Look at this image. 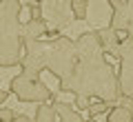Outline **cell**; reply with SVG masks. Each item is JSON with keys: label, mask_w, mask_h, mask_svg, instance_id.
<instances>
[{"label": "cell", "mask_w": 133, "mask_h": 122, "mask_svg": "<svg viewBox=\"0 0 133 122\" xmlns=\"http://www.w3.org/2000/svg\"><path fill=\"white\" fill-rule=\"evenodd\" d=\"M9 98V91H5V89H0V107H2V102Z\"/></svg>", "instance_id": "cell-21"}, {"label": "cell", "mask_w": 133, "mask_h": 122, "mask_svg": "<svg viewBox=\"0 0 133 122\" xmlns=\"http://www.w3.org/2000/svg\"><path fill=\"white\" fill-rule=\"evenodd\" d=\"M113 58H115L118 62L133 58V38H131V36H122V40H120V44H118V49H115Z\"/></svg>", "instance_id": "cell-14"}, {"label": "cell", "mask_w": 133, "mask_h": 122, "mask_svg": "<svg viewBox=\"0 0 133 122\" xmlns=\"http://www.w3.org/2000/svg\"><path fill=\"white\" fill-rule=\"evenodd\" d=\"M89 118H98L100 113H107L109 111V102H104V100H98V102H93V104H89Z\"/></svg>", "instance_id": "cell-16"}, {"label": "cell", "mask_w": 133, "mask_h": 122, "mask_svg": "<svg viewBox=\"0 0 133 122\" xmlns=\"http://www.w3.org/2000/svg\"><path fill=\"white\" fill-rule=\"evenodd\" d=\"M56 109H58V115H60V120H58V122H84L82 111H78L73 104L56 102Z\"/></svg>", "instance_id": "cell-12"}, {"label": "cell", "mask_w": 133, "mask_h": 122, "mask_svg": "<svg viewBox=\"0 0 133 122\" xmlns=\"http://www.w3.org/2000/svg\"><path fill=\"white\" fill-rule=\"evenodd\" d=\"M89 100H91V98H87V95H76L73 107H76L78 111H87V109H89Z\"/></svg>", "instance_id": "cell-19"}, {"label": "cell", "mask_w": 133, "mask_h": 122, "mask_svg": "<svg viewBox=\"0 0 133 122\" xmlns=\"http://www.w3.org/2000/svg\"><path fill=\"white\" fill-rule=\"evenodd\" d=\"M22 29H0V67L20 65Z\"/></svg>", "instance_id": "cell-5"}, {"label": "cell", "mask_w": 133, "mask_h": 122, "mask_svg": "<svg viewBox=\"0 0 133 122\" xmlns=\"http://www.w3.org/2000/svg\"><path fill=\"white\" fill-rule=\"evenodd\" d=\"M111 9H113V14H111V24L109 27L120 31V33H124V29L133 22V0H122L120 5L111 7Z\"/></svg>", "instance_id": "cell-7"}, {"label": "cell", "mask_w": 133, "mask_h": 122, "mask_svg": "<svg viewBox=\"0 0 133 122\" xmlns=\"http://www.w3.org/2000/svg\"><path fill=\"white\" fill-rule=\"evenodd\" d=\"M69 7H71V14L76 20H87L89 14V0H69Z\"/></svg>", "instance_id": "cell-15"}, {"label": "cell", "mask_w": 133, "mask_h": 122, "mask_svg": "<svg viewBox=\"0 0 133 122\" xmlns=\"http://www.w3.org/2000/svg\"><path fill=\"white\" fill-rule=\"evenodd\" d=\"M76 58H78V49H76V40L69 36H58L56 40L49 42V73L56 75L58 82L66 78L71 73L73 65H76Z\"/></svg>", "instance_id": "cell-2"}, {"label": "cell", "mask_w": 133, "mask_h": 122, "mask_svg": "<svg viewBox=\"0 0 133 122\" xmlns=\"http://www.w3.org/2000/svg\"><path fill=\"white\" fill-rule=\"evenodd\" d=\"M22 58H20V69L29 75H40L47 71L49 65V42L44 38H33L22 33Z\"/></svg>", "instance_id": "cell-4"}, {"label": "cell", "mask_w": 133, "mask_h": 122, "mask_svg": "<svg viewBox=\"0 0 133 122\" xmlns=\"http://www.w3.org/2000/svg\"><path fill=\"white\" fill-rule=\"evenodd\" d=\"M107 122H133V107H129V104H118V107L109 109Z\"/></svg>", "instance_id": "cell-13"}, {"label": "cell", "mask_w": 133, "mask_h": 122, "mask_svg": "<svg viewBox=\"0 0 133 122\" xmlns=\"http://www.w3.org/2000/svg\"><path fill=\"white\" fill-rule=\"evenodd\" d=\"M33 2H44V0H33Z\"/></svg>", "instance_id": "cell-24"}, {"label": "cell", "mask_w": 133, "mask_h": 122, "mask_svg": "<svg viewBox=\"0 0 133 122\" xmlns=\"http://www.w3.org/2000/svg\"><path fill=\"white\" fill-rule=\"evenodd\" d=\"M29 16L31 18H42V2H29Z\"/></svg>", "instance_id": "cell-17"}, {"label": "cell", "mask_w": 133, "mask_h": 122, "mask_svg": "<svg viewBox=\"0 0 133 122\" xmlns=\"http://www.w3.org/2000/svg\"><path fill=\"white\" fill-rule=\"evenodd\" d=\"M115 73H118V85H120L122 98L133 100V58L120 60V69Z\"/></svg>", "instance_id": "cell-8"}, {"label": "cell", "mask_w": 133, "mask_h": 122, "mask_svg": "<svg viewBox=\"0 0 133 122\" xmlns=\"http://www.w3.org/2000/svg\"><path fill=\"white\" fill-rule=\"evenodd\" d=\"M20 0H0V29H22Z\"/></svg>", "instance_id": "cell-6"}, {"label": "cell", "mask_w": 133, "mask_h": 122, "mask_svg": "<svg viewBox=\"0 0 133 122\" xmlns=\"http://www.w3.org/2000/svg\"><path fill=\"white\" fill-rule=\"evenodd\" d=\"M14 118H16L14 109H9V107H0V122H14Z\"/></svg>", "instance_id": "cell-18"}, {"label": "cell", "mask_w": 133, "mask_h": 122, "mask_svg": "<svg viewBox=\"0 0 133 122\" xmlns=\"http://www.w3.org/2000/svg\"><path fill=\"white\" fill-rule=\"evenodd\" d=\"M84 122H98V120H95V118H89V120H84Z\"/></svg>", "instance_id": "cell-23"}, {"label": "cell", "mask_w": 133, "mask_h": 122, "mask_svg": "<svg viewBox=\"0 0 133 122\" xmlns=\"http://www.w3.org/2000/svg\"><path fill=\"white\" fill-rule=\"evenodd\" d=\"M33 122H58V109L56 102H40L38 109H36V115H33Z\"/></svg>", "instance_id": "cell-11"}, {"label": "cell", "mask_w": 133, "mask_h": 122, "mask_svg": "<svg viewBox=\"0 0 133 122\" xmlns=\"http://www.w3.org/2000/svg\"><path fill=\"white\" fill-rule=\"evenodd\" d=\"M78 58L71 73L60 82V91L73 95H87L98 98L113 104L122 98L118 85V73L113 65L104 58V51L100 47L93 31H82L76 38Z\"/></svg>", "instance_id": "cell-1"}, {"label": "cell", "mask_w": 133, "mask_h": 122, "mask_svg": "<svg viewBox=\"0 0 133 122\" xmlns=\"http://www.w3.org/2000/svg\"><path fill=\"white\" fill-rule=\"evenodd\" d=\"M9 89L20 102H49L53 100V91L44 85L40 75H29L24 71H20L18 75H14L9 82Z\"/></svg>", "instance_id": "cell-3"}, {"label": "cell", "mask_w": 133, "mask_h": 122, "mask_svg": "<svg viewBox=\"0 0 133 122\" xmlns=\"http://www.w3.org/2000/svg\"><path fill=\"white\" fill-rule=\"evenodd\" d=\"M93 33H95V38H98L102 51L113 56L115 49H118V44H120V40H122L120 31H115V29H111V27H104V29H95Z\"/></svg>", "instance_id": "cell-9"}, {"label": "cell", "mask_w": 133, "mask_h": 122, "mask_svg": "<svg viewBox=\"0 0 133 122\" xmlns=\"http://www.w3.org/2000/svg\"><path fill=\"white\" fill-rule=\"evenodd\" d=\"M14 122H33L29 115H24V113H16V118H14Z\"/></svg>", "instance_id": "cell-20"}, {"label": "cell", "mask_w": 133, "mask_h": 122, "mask_svg": "<svg viewBox=\"0 0 133 122\" xmlns=\"http://www.w3.org/2000/svg\"><path fill=\"white\" fill-rule=\"evenodd\" d=\"M49 31V22L47 18H29L27 22H22V33L24 36H33V38H44Z\"/></svg>", "instance_id": "cell-10"}, {"label": "cell", "mask_w": 133, "mask_h": 122, "mask_svg": "<svg viewBox=\"0 0 133 122\" xmlns=\"http://www.w3.org/2000/svg\"><path fill=\"white\" fill-rule=\"evenodd\" d=\"M107 2H109L111 7H115V5H120V2H122V0H107Z\"/></svg>", "instance_id": "cell-22"}]
</instances>
